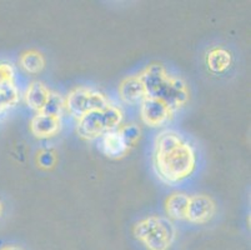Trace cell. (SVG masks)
Wrapping results in <instances>:
<instances>
[{
	"label": "cell",
	"instance_id": "6da1fadb",
	"mask_svg": "<svg viewBox=\"0 0 251 250\" xmlns=\"http://www.w3.org/2000/svg\"><path fill=\"white\" fill-rule=\"evenodd\" d=\"M154 169L166 184H176L189 178L196 167V151L181 134L164 130L154 143Z\"/></svg>",
	"mask_w": 251,
	"mask_h": 250
},
{
	"label": "cell",
	"instance_id": "7a4b0ae2",
	"mask_svg": "<svg viewBox=\"0 0 251 250\" xmlns=\"http://www.w3.org/2000/svg\"><path fill=\"white\" fill-rule=\"evenodd\" d=\"M147 96L165 103L173 111L189 100V90L186 83L179 77L168 73L161 64H151L139 74Z\"/></svg>",
	"mask_w": 251,
	"mask_h": 250
},
{
	"label": "cell",
	"instance_id": "3957f363",
	"mask_svg": "<svg viewBox=\"0 0 251 250\" xmlns=\"http://www.w3.org/2000/svg\"><path fill=\"white\" fill-rule=\"evenodd\" d=\"M133 233L148 250H169L176 238L174 224L166 218L155 215L138 222Z\"/></svg>",
	"mask_w": 251,
	"mask_h": 250
},
{
	"label": "cell",
	"instance_id": "277c9868",
	"mask_svg": "<svg viewBox=\"0 0 251 250\" xmlns=\"http://www.w3.org/2000/svg\"><path fill=\"white\" fill-rule=\"evenodd\" d=\"M122 120V110L115 105L109 104L105 109L95 110L77 119L76 133L85 140H93L101 138L105 133L116 130Z\"/></svg>",
	"mask_w": 251,
	"mask_h": 250
},
{
	"label": "cell",
	"instance_id": "5b68a950",
	"mask_svg": "<svg viewBox=\"0 0 251 250\" xmlns=\"http://www.w3.org/2000/svg\"><path fill=\"white\" fill-rule=\"evenodd\" d=\"M64 103L70 115L76 119H80L85 114L95 111V110L105 109L109 105L108 99L105 98L104 94L85 88V86L73 89L68 94Z\"/></svg>",
	"mask_w": 251,
	"mask_h": 250
},
{
	"label": "cell",
	"instance_id": "8992f818",
	"mask_svg": "<svg viewBox=\"0 0 251 250\" xmlns=\"http://www.w3.org/2000/svg\"><path fill=\"white\" fill-rule=\"evenodd\" d=\"M216 213V204L210 196L196 194L189 199L186 220L193 224H206Z\"/></svg>",
	"mask_w": 251,
	"mask_h": 250
},
{
	"label": "cell",
	"instance_id": "52a82bcc",
	"mask_svg": "<svg viewBox=\"0 0 251 250\" xmlns=\"http://www.w3.org/2000/svg\"><path fill=\"white\" fill-rule=\"evenodd\" d=\"M174 111L157 99L147 96L140 104V115L143 121L149 127H160L170 120Z\"/></svg>",
	"mask_w": 251,
	"mask_h": 250
},
{
	"label": "cell",
	"instance_id": "ba28073f",
	"mask_svg": "<svg viewBox=\"0 0 251 250\" xmlns=\"http://www.w3.org/2000/svg\"><path fill=\"white\" fill-rule=\"evenodd\" d=\"M119 96L125 104H141V102L147 98V91H145L140 77L133 75L123 80L119 85Z\"/></svg>",
	"mask_w": 251,
	"mask_h": 250
},
{
	"label": "cell",
	"instance_id": "9c48e42d",
	"mask_svg": "<svg viewBox=\"0 0 251 250\" xmlns=\"http://www.w3.org/2000/svg\"><path fill=\"white\" fill-rule=\"evenodd\" d=\"M61 121L58 116L45 115L38 113L30 121V130L33 135L39 139H48L56 135L60 130Z\"/></svg>",
	"mask_w": 251,
	"mask_h": 250
},
{
	"label": "cell",
	"instance_id": "30bf717a",
	"mask_svg": "<svg viewBox=\"0 0 251 250\" xmlns=\"http://www.w3.org/2000/svg\"><path fill=\"white\" fill-rule=\"evenodd\" d=\"M100 148H101L102 153L111 159H120V158L125 157L130 149L125 144L124 139L118 132V129L105 133L100 138Z\"/></svg>",
	"mask_w": 251,
	"mask_h": 250
},
{
	"label": "cell",
	"instance_id": "8fae6325",
	"mask_svg": "<svg viewBox=\"0 0 251 250\" xmlns=\"http://www.w3.org/2000/svg\"><path fill=\"white\" fill-rule=\"evenodd\" d=\"M189 199L190 196L185 193H173L165 201V212L170 219L186 220Z\"/></svg>",
	"mask_w": 251,
	"mask_h": 250
},
{
	"label": "cell",
	"instance_id": "7c38bea8",
	"mask_svg": "<svg viewBox=\"0 0 251 250\" xmlns=\"http://www.w3.org/2000/svg\"><path fill=\"white\" fill-rule=\"evenodd\" d=\"M49 95L50 90L45 84H43L42 82H33L28 86V90L25 94V100L31 109L40 113V110L44 108L45 103L49 99Z\"/></svg>",
	"mask_w": 251,
	"mask_h": 250
},
{
	"label": "cell",
	"instance_id": "4fadbf2b",
	"mask_svg": "<svg viewBox=\"0 0 251 250\" xmlns=\"http://www.w3.org/2000/svg\"><path fill=\"white\" fill-rule=\"evenodd\" d=\"M206 64L214 73H223L231 65V54L223 48L211 49L206 55Z\"/></svg>",
	"mask_w": 251,
	"mask_h": 250
},
{
	"label": "cell",
	"instance_id": "5bb4252c",
	"mask_svg": "<svg viewBox=\"0 0 251 250\" xmlns=\"http://www.w3.org/2000/svg\"><path fill=\"white\" fill-rule=\"evenodd\" d=\"M19 64L29 74H39L45 68V58L38 50H26L20 55Z\"/></svg>",
	"mask_w": 251,
	"mask_h": 250
},
{
	"label": "cell",
	"instance_id": "9a60e30c",
	"mask_svg": "<svg viewBox=\"0 0 251 250\" xmlns=\"http://www.w3.org/2000/svg\"><path fill=\"white\" fill-rule=\"evenodd\" d=\"M19 100V91L15 84L0 86V113L14 107Z\"/></svg>",
	"mask_w": 251,
	"mask_h": 250
},
{
	"label": "cell",
	"instance_id": "2e32d148",
	"mask_svg": "<svg viewBox=\"0 0 251 250\" xmlns=\"http://www.w3.org/2000/svg\"><path fill=\"white\" fill-rule=\"evenodd\" d=\"M64 107H65V103H64V99L61 98L60 94L50 91L49 99L45 103L44 108L40 110V113L45 114V115L58 116V118H60L61 110H63Z\"/></svg>",
	"mask_w": 251,
	"mask_h": 250
},
{
	"label": "cell",
	"instance_id": "e0dca14e",
	"mask_svg": "<svg viewBox=\"0 0 251 250\" xmlns=\"http://www.w3.org/2000/svg\"><path fill=\"white\" fill-rule=\"evenodd\" d=\"M118 132L120 133L122 138L124 139L125 144L129 148L135 145L141 137V129L138 124H125V125L119 128Z\"/></svg>",
	"mask_w": 251,
	"mask_h": 250
},
{
	"label": "cell",
	"instance_id": "ac0fdd59",
	"mask_svg": "<svg viewBox=\"0 0 251 250\" xmlns=\"http://www.w3.org/2000/svg\"><path fill=\"white\" fill-rule=\"evenodd\" d=\"M14 69L9 63H0V86L15 84Z\"/></svg>",
	"mask_w": 251,
	"mask_h": 250
},
{
	"label": "cell",
	"instance_id": "d6986e66",
	"mask_svg": "<svg viewBox=\"0 0 251 250\" xmlns=\"http://www.w3.org/2000/svg\"><path fill=\"white\" fill-rule=\"evenodd\" d=\"M38 164L39 167L43 169L52 168V165L55 164V155L52 154L51 151L49 150L42 151V153L38 155Z\"/></svg>",
	"mask_w": 251,
	"mask_h": 250
},
{
	"label": "cell",
	"instance_id": "ffe728a7",
	"mask_svg": "<svg viewBox=\"0 0 251 250\" xmlns=\"http://www.w3.org/2000/svg\"><path fill=\"white\" fill-rule=\"evenodd\" d=\"M0 250H22L19 247H14V245H6V247L1 248Z\"/></svg>",
	"mask_w": 251,
	"mask_h": 250
},
{
	"label": "cell",
	"instance_id": "44dd1931",
	"mask_svg": "<svg viewBox=\"0 0 251 250\" xmlns=\"http://www.w3.org/2000/svg\"><path fill=\"white\" fill-rule=\"evenodd\" d=\"M1 214H3V203L0 201V218H1Z\"/></svg>",
	"mask_w": 251,
	"mask_h": 250
}]
</instances>
